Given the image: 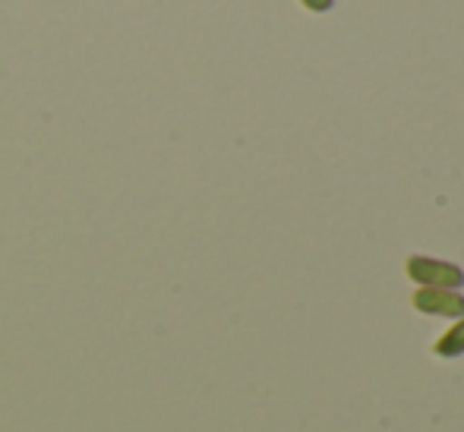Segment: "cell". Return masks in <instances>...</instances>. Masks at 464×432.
<instances>
[{
  "label": "cell",
  "instance_id": "1",
  "mask_svg": "<svg viewBox=\"0 0 464 432\" xmlns=\"http://www.w3.org/2000/svg\"><path fill=\"white\" fill-rule=\"evenodd\" d=\"M408 274L417 281V284L440 287V291H452V287L464 284V272L459 265L430 259V256H411L408 259Z\"/></svg>",
  "mask_w": 464,
  "mask_h": 432
},
{
  "label": "cell",
  "instance_id": "2",
  "mask_svg": "<svg viewBox=\"0 0 464 432\" xmlns=\"http://www.w3.org/2000/svg\"><path fill=\"white\" fill-rule=\"evenodd\" d=\"M417 312L427 316H464V297L452 291H440V287H423L411 297Z\"/></svg>",
  "mask_w": 464,
  "mask_h": 432
},
{
  "label": "cell",
  "instance_id": "3",
  "mask_svg": "<svg viewBox=\"0 0 464 432\" xmlns=\"http://www.w3.org/2000/svg\"><path fill=\"white\" fill-rule=\"evenodd\" d=\"M433 353H436V357H442V360L461 357V353H464V319L459 325H452V329H449L446 335L433 344Z\"/></svg>",
  "mask_w": 464,
  "mask_h": 432
},
{
  "label": "cell",
  "instance_id": "4",
  "mask_svg": "<svg viewBox=\"0 0 464 432\" xmlns=\"http://www.w3.org/2000/svg\"><path fill=\"white\" fill-rule=\"evenodd\" d=\"M306 6H310V10H332V4H335V0H304Z\"/></svg>",
  "mask_w": 464,
  "mask_h": 432
}]
</instances>
